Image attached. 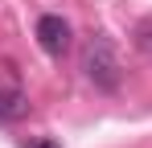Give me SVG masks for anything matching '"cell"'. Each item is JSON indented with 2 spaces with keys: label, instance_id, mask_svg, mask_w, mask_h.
Returning <instances> with one entry per match:
<instances>
[{
  "label": "cell",
  "instance_id": "cell-1",
  "mask_svg": "<svg viewBox=\"0 0 152 148\" xmlns=\"http://www.w3.org/2000/svg\"><path fill=\"white\" fill-rule=\"evenodd\" d=\"M82 74L103 86V91H115L119 86V58H115V45L107 37H91L82 45Z\"/></svg>",
  "mask_w": 152,
  "mask_h": 148
},
{
  "label": "cell",
  "instance_id": "cell-2",
  "mask_svg": "<svg viewBox=\"0 0 152 148\" xmlns=\"http://www.w3.org/2000/svg\"><path fill=\"white\" fill-rule=\"evenodd\" d=\"M37 41H41V49L50 58H62L70 49V25L62 21V17H41L37 21Z\"/></svg>",
  "mask_w": 152,
  "mask_h": 148
},
{
  "label": "cell",
  "instance_id": "cell-3",
  "mask_svg": "<svg viewBox=\"0 0 152 148\" xmlns=\"http://www.w3.org/2000/svg\"><path fill=\"white\" fill-rule=\"evenodd\" d=\"M21 115H29V99L17 86H4L0 91V123H12V119H21Z\"/></svg>",
  "mask_w": 152,
  "mask_h": 148
},
{
  "label": "cell",
  "instance_id": "cell-4",
  "mask_svg": "<svg viewBox=\"0 0 152 148\" xmlns=\"http://www.w3.org/2000/svg\"><path fill=\"white\" fill-rule=\"evenodd\" d=\"M29 148H58L53 140H37V144H29Z\"/></svg>",
  "mask_w": 152,
  "mask_h": 148
}]
</instances>
